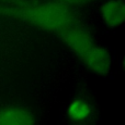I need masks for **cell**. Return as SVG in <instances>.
<instances>
[{
    "label": "cell",
    "instance_id": "obj_1",
    "mask_svg": "<svg viewBox=\"0 0 125 125\" xmlns=\"http://www.w3.org/2000/svg\"><path fill=\"white\" fill-rule=\"evenodd\" d=\"M10 14L47 31L61 32L71 23L74 16L66 6L61 3H45L22 9H9Z\"/></svg>",
    "mask_w": 125,
    "mask_h": 125
},
{
    "label": "cell",
    "instance_id": "obj_2",
    "mask_svg": "<svg viewBox=\"0 0 125 125\" xmlns=\"http://www.w3.org/2000/svg\"><path fill=\"white\" fill-rule=\"evenodd\" d=\"M59 35L71 50L78 57H82L93 46L91 36L86 30L73 23L59 32Z\"/></svg>",
    "mask_w": 125,
    "mask_h": 125
},
{
    "label": "cell",
    "instance_id": "obj_3",
    "mask_svg": "<svg viewBox=\"0 0 125 125\" xmlns=\"http://www.w3.org/2000/svg\"><path fill=\"white\" fill-rule=\"evenodd\" d=\"M81 59L91 71L99 75H105L111 69L112 62L110 53L102 47H97L93 45L81 57Z\"/></svg>",
    "mask_w": 125,
    "mask_h": 125
},
{
    "label": "cell",
    "instance_id": "obj_4",
    "mask_svg": "<svg viewBox=\"0 0 125 125\" xmlns=\"http://www.w3.org/2000/svg\"><path fill=\"white\" fill-rule=\"evenodd\" d=\"M101 15L105 24L116 27L124 22L125 7L121 0H111L101 6Z\"/></svg>",
    "mask_w": 125,
    "mask_h": 125
},
{
    "label": "cell",
    "instance_id": "obj_5",
    "mask_svg": "<svg viewBox=\"0 0 125 125\" xmlns=\"http://www.w3.org/2000/svg\"><path fill=\"white\" fill-rule=\"evenodd\" d=\"M33 123V115L24 109L10 107L0 110V125H30Z\"/></svg>",
    "mask_w": 125,
    "mask_h": 125
},
{
    "label": "cell",
    "instance_id": "obj_6",
    "mask_svg": "<svg viewBox=\"0 0 125 125\" xmlns=\"http://www.w3.org/2000/svg\"><path fill=\"white\" fill-rule=\"evenodd\" d=\"M91 114V105L83 99H75L68 107V116L76 122L85 121Z\"/></svg>",
    "mask_w": 125,
    "mask_h": 125
},
{
    "label": "cell",
    "instance_id": "obj_7",
    "mask_svg": "<svg viewBox=\"0 0 125 125\" xmlns=\"http://www.w3.org/2000/svg\"><path fill=\"white\" fill-rule=\"evenodd\" d=\"M57 1L68 2V3H74V4H81V3H85V2L90 1V0H57Z\"/></svg>",
    "mask_w": 125,
    "mask_h": 125
}]
</instances>
